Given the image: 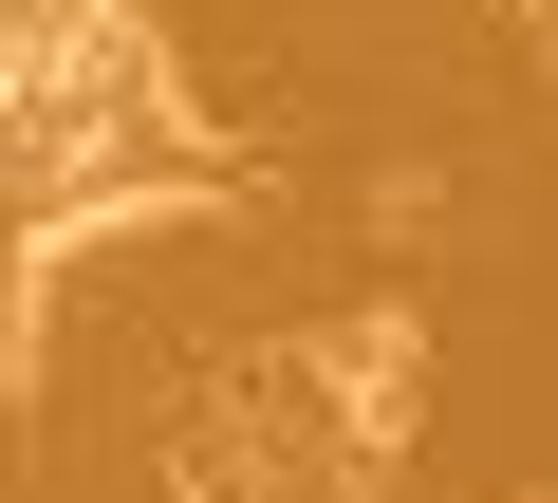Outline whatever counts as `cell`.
Here are the masks:
<instances>
[{"mask_svg":"<svg viewBox=\"0 0 558 503\" xmlns=\"http://www.w3.org/2000/svg\"><path fill=\"white\" fill-rule=\"evenodd\" d=\"M447 224V168H373V242H428Z\"/></svg>","mask_w":558,"mask_h":503,"instance_id":"obj_1","label":"cell"},{"mask_svg":"<svg viewBox=\"0 0 558 503\" xmlns=\"http://www.w3.org/2000/svg\"><path fill=\"white\" fill-rule=\"evenodd\" d=\"M502 20H539V38H558V0H502Z\"/></svg>","mask_w":558,"mask_h":503,"instance_id":"obj_2","label":"cell"}]
</instances>
